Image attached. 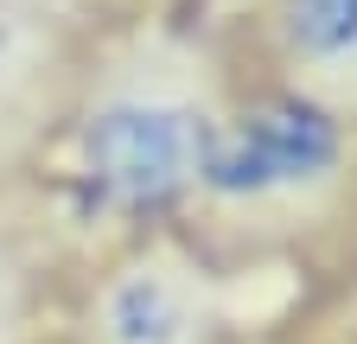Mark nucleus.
Listing matches in <instances>:
<instances>
[{
	"instance_id": "nucleus-1",
	"label": "nucleus",
	"mask_w": 357,
	"mask_h": 344,
	"mask_svg": "<svg viewBox=\"0 0 357 344\" xmlns=\"http://www.w3.org/2000/svg\"><path fill=\"white\" fill-rule=\"evenodd\" d=\"M223 90V26L147 13L83 52L52 134L26 166V185L77 262L185 224Z\"/></svg>"
},
{
	"instance_id": "nucleus-2",
	"label": "nucleus",
	"mask_w": 357,
	"mask_h": 344,
	"mask_svg": "<svg viewBox=\"0 0 357 344\" xmlns=\"http://www.w3.org/2000/svg\"><path fill=\"white\" fill-rule=\"evenodd\" d=\"M351 159L357 127L344 115L255 77L230 52V90L217 102L178 236L211 268L243 281L255 262L294 255L332 217V204L351 185Z\"/></svg>"
},
{
	"instance_id": "nucleus-3",
	"label": "nucleus",
	"mask_w": 357,
	"mask_h": 344,
	"mask_svg": "<svg viewBox=\"0 0 357 344\" xmlns=\"http://www.w3.org/2000/svg\"><path fill=\"white\" fill-rule=\"evenodd\" d=\"M230 281L178 236H134L109 255L77 262L64 287L58 338L64 344H223L243 319Z\"/></svg>"
},
{
	"instance_id": "nucleus-4",
	"label": "nucleus",
	"mask_w": 357,
	"mask_h": 344,
	"mask_svg": "<svg viewBox=\"0 0 357 344\" xmlns=\"http://www.w3.org/2000/svg\"><path fill=\"white\" fill-rule=\"evenodd\" d=\"M223 38L236 64L357 127V0H249Z\"/></svg>"
},
{
	"instance_id": "nucleus-5",
	"label": "nucleus",
	"mask_w": 357,
	"mask_h": 344,
	"mask_svg": "<svg viewBox=\"0 0 357 344\" xmlns=\"http://www.w3.org/2000/svg\"><path fill=\"white\" fill-rule=\"evenodd\" d=\"M77 255L64 249L45 198L26 179H0V344H38L58 325Z\"/></svg>"
},
{
	"instance_id": "nucleus-6",
	"label": "nucleus",
	"mask_w": 357,
	"mask_h": 344,
	"mask_svg": "<svg viewBox=\"0 0 357 344\" xmlns=\"http://www.w3.org/2000/svg\"><path fill=\"white\" fill-rule=\"evenodd\" d=\"M13 7L38 13L45 26H58L70 38H83V45H96V38L134 26V19H147L153 13V0H13Z\"/></svg>"
},
{
	"instance_id": "nucleus-7",
	"label": "nucleus",
	"mask_w": 357,
	"mask_h": 344,
	"mask_svg": "<svg viewBox=\"0 0 357 344\" xmlns=\"http://www.w3.org/2000/svg\"><path fill=\"white\" fill-rule=\"evenodd\" d=\"M223 344H306V338H294V331H268V325H261V331H255V325H236Z\"/></svg>"
}]
</instances>
